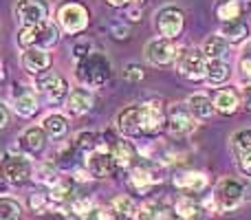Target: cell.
Listing matches in <instances>:
<instances>
[{
    "label": "cell",
    "instance_id": "obj_1",
    "mask_svg": "<svg viewBox=\"0 0 251 220\" xmlns=\"http://www.w3.org/2000/svg\"><path fill=\"white\" fill-rule=\"evenodd\" d=\"M110 73H113V66L104 53H91L88 57L79 60L75 69L79 84L88 88H101L110 79Z\"/></svg>",
    "mask_w": 251,
    "mask_h": 220
},
{
    "label": "cell",
    "instance_id": "obj_2",
    "mask_svg": "<svg viewBox=\"0 0 251 220\" xmlns=\"http://www.w3.org/2000/svg\"><path fill=\"white\" fill-rule=\"evenodd\" d=\"M57 42H60V29L53 22H44V24H38V26H22L18 31V44L25 51H29V49L49 51Z\"/></svg>",
    "mask_w": 251,
    "mask_h": 220
},
{
    "label": "cell",
    "instance_id": "obj_3",
    "mask_svg": "<svg viewBox=\"0 0 251 220\" xmlns=\"http://www.w3.org/2000/svg\"><path fill=\"white\" fill-rule=\"evenodd\" d=\"M214 205H216V214L223 212H231L236 209L245 198V187L240 181L236 178H223L214 190Z\"/></svg>",
    "mask_w": 251,
    "mask_h": 220
},
{
    "label": "cell",
    "instance_id": "obj_4",
    "mask_svg": "<svg viewBox=\"0 0 251 220\" xmlns=\"http://www.w3.org/2000/svg\"><path fill=\"white\" fill-rule=\"evenodd\" d=\"M163 181V165L159 161H139L130 170V185L137 192H150L156 183Z\"/></svg>",
    "mask_w": 251,
    "mask_h": 220
},
{
    "label": "cell",
    "instance_id": "obj_5",
    "mask_svg": "<svg viewBox=\"0 0 251 220\" xmlns=\"http://www.w3.org/2000/svg\"><path fill=\"white\" fill-rule=\"evenodd\" d=\"M176 71L181 77L190 79V82H199L205 79L207 73V57H205L203 49H185L181 51L176 60Z\"/></svg>",
    "mask_w": 251,
    "mask_h": 220
},
{
    "label": "cell",
    "instance_id": "obj_6",
    "mask_svg": "<svg viewBox=\"0 0 251 220\" xmlns=\"http://www.w3.org/2000/svg\"><path fill=\"white\" fill-rule=\"evenodd\" d=\"M35 84H38V91L42 93L44 97H47V101H51V104H62L66 99H69V84H66V79L62 77L60 73H53V71H47V73L38 75L35 77Z\"/></svg>",
    "mask_w": 251,
    "mask_h": 220
},
{
    "label": "cell",
    "instance_id": "obj_7",
    "mask_svg": "<svg viewBox=\"0 0 251 220\" xmlns=\"http://www.w3.org/2000/svg\"><path fill=\"white\" fill-rule=\"evenodd\" d=\"M57 22L66 33H79L88 26V9L79 2H64L57 9Z\"/></svg>",
    "mask_w": 251,
    "mask_h": 220
},
{
    "label": "cell",
    "instance_id": "obj_8",
    "mask_svg": "<svg viewBox=\"0 0 251 220\" xmlns=\"http://www.w3.org/2000/svg\"><path fill=\"white\" fill-rule=\"evenodd\" d=\"M13 13H16L18 22L22 26H38V24L49 22L47 0H18Z\"/></svg>",
    "mask_w": 251,
    "mask_h": 220
},
{
    "label": "cell",
    "instance_id": "obj_9",
    "mask_svg": "<svg viewBox=\"0 0 251 220\" xmlns=\"http://www.w3.org/2000/svg\"><path fill=\"white\" fill-rule=\"evenodd\" d=\"M156 29L165 40H176L185 29V13L178 7H163L156 13Z\"/></svg>",
    "mask_w": 251,
    "mask_h": 220
},
{
    "label": "cell",
    "instance_id": "obj_10",
    "mask_svg": "<svg viewBox=\"0 0 251 220\" xmlns=\"http://www.w3.org/2000/svg\"><path fill=\"white\" fill-rule=\"evenodd\" d=\"M181 55V49L176 47L174 40L154 38L146 44V60L154 66H165L170 62H176Z\"/></svg>",
    "mask_w": 251,
    "mask_h": 220
},
{
    "label": "cell",
    "instance_id": "obj_11",
    "mask_svg": "<svg viewBox=\"0 0 251 220\" xmlns=\"http://www.w3.org/2000/svg\"><path fill=\"white\" fill-rule=\"evenodd\" d=\"M168 123V110L163 106V99H148L141 104V125L143 134H156Z\"/></svg>",
    "mask_w": 251,
    "mask_h": 220
},
{
    "label": "cell",
    "instance_id": "obj_12",
    "mask_svg": "<svg viewBox=\"0 0 251 220\" xmlns=\"http://www.w3.org/2000/svg\"><path fill=\"white\" fill-rule=\"evenodd\" d=\"M196 128V117L190 110L187 104H172L168 110V130L176 137L194 132Z\"/></svg>",
    "mask_w": 251,
    "mask_h": 220
},
{
    "label": "cell",
    "instance_id": "obj_13",
    "mask_svg": "<svg viewBox=\"0 0 251 220\" xmlns=\"http://www.w3.org/2000/svg\"><path fill=\"white\" fill-rule=\"evenodd\" d=\"M86 170L91 172L93 178H108L115 174L117 163L113 159V150H104V147H97V150L88 152L86 154Z\"/></svg>",
    "mask_w": 251,
    "mask_h": 220
},
{
    "label": "cell",
    "instance_id": "obj_14",
    "mask_svg": "<svg viewBox=\"0 0 251 220\" xmlns=\"http://www.w3.org/2000/svg\"><path fill=\"white\" fill-rule=\"evenodd\" d=\"M2 174L4 181L11 185H25L29 178H33V165L25 159V156H7L2 163Z\"/></svg>",
    "mask_w": 251,
    "mask_h": 220
},
{
    "label": "cell",
    "instance_id": "obj_15",
    "mask_svg": "<svg viewBox=\"0 0 251 220\" xmlns=\"http://www.w3.org/2000/svg\"><path fill=\"white\" fill-rule=\"evenodd\" d=\"M231 150H234L238 170L245 176H251V128L238 130L231 137Z\"/></svg>",
    "mask_w": 251,
    "mask_h": 220
},
{
    "label": "cell",
    "instance_id": "obj_16",
    "mask_svg": "<svg viewBox=\"0 0 251 220\" xmlns=\"http://www.w3.org/2000/svg\"><path fill=\"white\" fill-rule=\"evenodd\" d=\"M117 130L126 137H137L143 132L141 125V106H128L117 115Z\"/></svg>",
    "mask_w": 251,
    "mask_h": 220
},
{
    "label": "cell",
    "instance_id": "obj_17",
    "mask_svg": "<svg viewBox=\"0 0 251 220\" xmlns=\"http://www.w3.org/2000/svg\"><path fill=\"white\" fill-rule=\"evenodd\" d=\"M13 110L18 112L20 117H33L35 112H38V97H35V93L31 91V88L26 86H16L13 88Z\"/></svg>",
    "mask_w": 251,
    "mask_h": 220
},
{
    "label": "cell",
    "instance_id": "obj_18",
    "mask_svg": "<svg viewBox=\"0 0 251 220\" xmlns=\"http://www.w3.org/2000/svg\"><path fill=\"white\" fill-rule=\"evenodd\" d=\"M174 187L185 194H201V192L207 190V176L203 172H183V174H176L172 178Z\"/></svg>",
    "mask_w": 251,
    "mask_h": 220
},
{
    "label": "cell",
    "instance_id": "obj_19",
    "mask_svg": "<svg viewBox=\"0 0 251 220\" xmlns=\"http://www.w3.org/2000/svg\"><path fill=\"white\" fill-rule=\"evenodd\" d=\"M22 66L25 71H29L31 75H42L47 73V69L51 66V55L49 51H42V49H29V51H22Z\"/></svg>",
    "mask_w": 251,
    "mask_h": 220
},
{
    "label": "cell",
    "instance_id": "obj_20",
    "mask_svg": "<svg viewBox=\"0 0 251 220\" xmlns=\"http://www.w3.org/2000/svg\"><path fill=\"white\" fill-rule=\"evenodd\" d=\"M93 104H95V97L88 88H75V91H71L69 99H66V112L75 117L86 115L93 108Z\"/></svg>",
    "mask_w": 251,
    "mask_h": 220
},
{
    "label": "cell",
    "instance_id": "obj_21",
    "mask_svg": "<svg viewBox=\"0 0 251 220\" xmlns=\"http://www.w3.org/2000/svg\"><path fill=\"white\" fill-rule=\"evenodd\" d=\"M113 159H115V163H117V168H122V170H132L134 165L141 161L137 147L130 141H126V139H122V141H117L113 146Z\"/></svg>",
    "mask_w": 251,
    "mask_h": 220
},
{
    "label": "cell",
    "instance_id": "obj_22",
    "mask_svg": "<svg viewBox=\"0 0 251 220\" xmlns=\"http://www.w3.org/2000/svg\"><path fill=\"white\" fill-rule=\"evenodd\" d=\"M20 147L31 156L40 154L47 147V132H44V128H35V125L26 128L20 137Z\"/></svg>",
    "mask_w": 251,
    "mask_h": 220
},
{
    "label": "cell",
    "instance_id": "obj_23",
    "mask_svg": "<svg viewBox=\"0 0 251 220\" xmlns=\"http://www.w3.org/2000/svg\"><path fill=\"white\" fill-rule=\"evenodd\" d=\"M174 209L165 207L163 203H156V200H148L139 207L137 220H174Z\"/></svg>",
    "mask_w": 251,
    "mask_h": 220
},
{
    "label": "cell",
    "instance_id": "obj_24",
    "mask_svg": "<svg viewBox=\"0 0 251 220\" xmlns=\"http://www.w3.org/2000/svg\"><path fill=\"white\" fill-rule=\"evenodd\" d=\"M238 106H240V97L236 91H231V88L216 91V95H214V108H216V112H221V115H234L238 110Z\"/></svg>",
    "mask_w": 251,
    "mask_h": 220
},
{
    "label": "cell",
    "instance_id": "obj_25",
    "mask_svg": "<svg viewBox=\"0 0 251 220\" xmlns=\"http://www.w3.org/2000/svg\"><path fill=\"white\" fill-rule=\"evenodd\" d=\"M203 53L207 60L227 62V57H229V42H227L223 35H209L203 44Z\"/></svg>",
    "mask_w": 251,
    "mask_h": 220
},
{
    "label": "cell",
    "instance_id": "obj_26",
    "mask_svg": "<svg viewBox=\"0 0 251 220\" xmlns=\"http://www.w3.org/2000/svg\"><path fill=\"white\" fill-rule=\"evenodd\" d=\"M221 35L227 40L229 44H240L249 38V24L243 20H231V22H223L221 26Z\"/></svg>",
    "mask_w": 251,
    "mask_h": 220
},
{
    "label": "cell",
    "instance_id": "obj_27",
    "mask_svg": "<svg viewBox=\"0 0 251 220\" xmlns=\"http://www.w3.org/2000/svg\"><path fill=\"white\" fill-rule=\"evenodd\" d=\"M231 75V66L229 62L223 60H207V73H205V82L218 86V84H225Z\"/></svg>",
    "mask_w": 251,
    "mask_h": 220
},
{
    "label": "cell",
    "instance_id": "obj_28",
    "mask_svg": "<svg viewBox=\"0 0 251 220\" xmlns=\"http://www.w3.org/2000/svg\"><path fill=\"white\" fill-rule=\"evenodd\" d=\"M113 212L115 216H117L119 220H137V214H139V205L134 203L130 196L126 194H119L113 198Z\"/></svg>",
    "mask_w": 251,
    "mask_h": 220
},
{
    "label": "cell",
    "instance_id": "obj_29",
    "mask_svg": "<svg viewBox=\"0 0 251 220\" xmlns=\"http://www.w3.org/2000/svg\"><path fill=\"white\" fill-rule=\"evenodd\" d=\"M174 214L181 216L183 220H201L203 216V205L196 203L192 196H181L174 205Z\"/></svg>",
    "mask_w": 251,
    "mask_h": 220
},
{
    "label": "cell",
    "instance_id": "obj_30",
    "mask_svg": "<svg viewBox=\"0 0 251 220\" xmlns=\"http://www.w3.org/2000/svg\"><path fill=\"white\" fill-rule=\"evenodd\" d=\"M64 209H66V214H69V216H75L79 220H86L93 214L95 205H93L91 196H75V198L71 200V205H66Z\"/></svg>",
    "mask_w": 251,
    "mask_h": 220
},
{
    "label": "cell",
    "instance_id": "obj_31",
    "mask_svg": "<svg viewBox=\"0 0 251 220\" xmlns=\"http://www.w3.org/2000/svg\"><path fill=\"white\" fill-rule=\"evenodd\" d=\"M185 104L190 106V110L194 112L196 119H207V117H212V112L216 110L214 108V101L209 99L207 95H201V93L199 95H192Z\"/></svg>",
    "mask_w": 251,
    "mask_h": 220
},
{
    "label": "cell",
    "instance_id": "obj_32",
    "mask_svg": "<svg viewBox=\"0 0 251 220\" xmlns=\"http://www.w3.org/2000/svg\"><path fill=\"white\" fill-rule=\"evenodd\" d=\"M42 128H44V132H47L49 137L57 139V137H64V134H66V130H69V123H66V117L53 112V115L44 117Z\"/></svg>",
    "mask_w": 251,
    "mask_h": 220
},
{
    "label": "cell",
    "instance_id": "obj_33",
    "mask_svg": "<svg viewBox=\"0 0 251 220\" xmlns=\"http://www.w3.org/2000/svg\"><path fill=\"white\" fill-rule=\"evenodd\" d=\"M33 181L42 183V185L53 187L57 181H60V176H57V172H55V165L49 163V161H42V163H38L33 168Z\"/></svg>",
    "mask_w": 251,
    "mask_h": 220
},
{
    "label": "cell",
    "instance_id": "obj_34",
    "mask_svg": "<svg viewBox=\"0 0 251 220\" xmlns=\"http://www.w3.org/2000/svg\"><path fill=\"white\" fill-rule=\"evenodd\" d=\"M216 13H218V18H221L223 22L240 20V13H243V4H240V0H225L223 4H218Z\"/></svg>",
    "mask_w": 251,
    "mask_h": 220
},
{
    "label": "cell",
    "instance_id": "obj_35",
    "mask_svg": "<svg viewBox=\"0 0 251 220\" xmlns=\"http://www.w3.org/2000/svg\"><path fill=\"white\" fill-rule=\"evenodd\" d=\"M22 218V207L18 200L13 198H0V220H20Z\"/></svg>",
    "mask_w": 251,
    "mask_h": 220
},
{
    "label": "cell",
    "instance_id": "obj_36",
    "mask_svg": "<svg viewBox=\"0 0 251 220\" xmlns=\"http://www.w3.org/2000/svg\"><path fill=\"white\" fill-rule=\"evenodd\" d=\"M238 69H240V79H243V84L251 86V42L245 44L243 51H240Z\"/></svg>",
    "mask_w": 251,
    "mask_h": 220
},
{
    "label": "cell",
    "instance_id": "obj_37",
    "mask_svg": "<svg viewBox=\"0 0 251 220\" xmlns=\"http://www.w3.org/2000/svg\"><path fill=\"white\" fill-rule=\"evenodd\" d=\"M75 146L79 147L82 152H93V150H97V147L101 146V141H100V134L97 132H79L77 137H75Z\"/></svg>",
    "mask_w": 251,
    "mask_h": 220
},
{
    "label": "cell",
    "instance_id": "obj_38",
    "mask_svg": "<svg viewBox=\"0 0 251 220\" xmlns=\"http://www.w3.org/2000/svg\"><path fill=\"white\" fill-rule=\"evenodd\" d=\"M29 207H31V212L33 214H47L49 209L53 207V200H51V196L49 194H40V192L35 194L33 192V194L29 196Z\"/></svg>",
    "mask_w": 251,
    "mask_h": 220
},
{
    "label": "cell",
    "instance_id": "obj_39",
    "mask_svg": "<svg viewBox=\"0 0 251 220\" xmlns=\"http://www.w3.org/2000/svg\"><path fill=\"white\" fill-rule=\"evenodd\" d=\"M115 218L117 216H115L113 207H95L86 220H115Z\"/></svg>",
    "mask_w": 251,
    "mask_h": 220
},
{
    "label": "cell",
    "instance_id": "obj_40",
    "mask_svg": "<svg viewBox=\"0 0 251 220\" xmlns=\"http://www.w3.org/2000/svg\"><path fill=\"white\" fill-rule=\"evenodd\" d=\"M124 77L130 79V82H141L143 79V69L139 64H128L124 69Z\"/></svg>",
    "mask_w": 251,
    "mask_h": 220
},
{
    "label": "cell",
    "instance_id": "obj_41",
    "mask_svg": "<svg viewBox=\"0 0 251 220\" xmlns=\"http://www.w3.org/2000/svg\"><path fill=\"white\" fill-rule=\"evenodd\" d=\"M73 53H75V57H77V60H84V57H88L91 55V42H88V40H84V42H77L75 44V49H73Z\"/></svg>",
    "mask_w": 251,
    "mask_h": 220
},
{
    "label": "cell",
    "instance_id": "obj_42",
    "mask_svg": "<svg viewBox=\"0 0 251 220\" xmlns=\"http://www.w3.org/2000/svg\"><path fill=\"white\" fill-rule=\"evenodd\" d=\"M113 33H115V38H117V40L128 38V26H122L119 22H115V24H113Z\"/></svg>",
    "mask_w": 251,
    "mask_h": 220
},
{
    "label": "cell",
    "instance_id": "obj_43",
    "mask_svg": "<svg viewBox=\"0 0 251 220\" xmlns=\"http://www.w3.org/2000/svg\"><path fill=\"white\" fill-rule=\"evenodd\" d=\"M243 106L247 110H251V86H245L243 88Z\"/></svg>",
    "mask_w": 251,
    "mask_h": 220
},
{
    "label": "cell",
    "instance_id": "obj_44",
    "mask_svg": "<svg viewBox=\"0 0 251 220\" xmlns=\"http://www.w3.org/2000/svg\"><path fill=\"white\" fill-rule=\"evenodd\" d=\"M139 16H141V9H139V7H130L128 11H126V18H130L132 22H137Z\"/></svg>",
    "mask_w": 251,
    "mask_h": 220
},
{
    "label": "cell",
    "instance_id": "obj_45",
    "mask_svg": "<svg viewBox=\"0 0 251 220\" xmlns=\"http://www.w3.org/2000/svg\"><path fill=\"white\" fill-rule=\"evenodd\" d=\"M0 119H2V128H7L9 125V110H7V106H0Z\"/></svg>",
    "mask_w": 251,
    "mask_h": 220
},
{
    "label": "cell",
    "instance_id": "obj_46",
    "mask_svg": "<svg viewBox=\"0 0 251 220\" xmlns=\"http://www.w3.org/2000/svg\"><path fill=\"white\" fill-rule=\"evenodd\" d=\"M110 7H128L130 2H137V0H106Z\"/></svg>",
    "mask_w": 251,
    "mask_h": 220
},
{
    "label": "cell",
    "instance_id": "obj_47",
    "mask_svg": "<svg viewBox=\"0 0 251 220\" xmlns=\"http://www.w3.org/2000/svg\"><path fill=\"white\" fill-rule=\"evenodd\" d=\"M174 220H183V218L181 216H174Z\"/></svg>",
    "mask_w": 251,
    "mask_h": 220
},
{
    "label": "cell",
    "instance_id": "obj_48",
    "mask_svg": "<svg viewBox=\"0 0 251 220\" xmlns=\"http://www.w3.org/2000/svg\"><path fill=\"white\" fill-rule=\"evenodd\" d=\"M137 2H143V0H137Z\"/></svg>",
    "mask_w": 251,
    "mask_h": 220
}]
</instances>
